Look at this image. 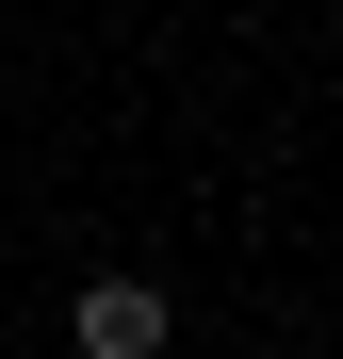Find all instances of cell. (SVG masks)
Segmentation results:
<instances>
[{
  "label": "cell",
  "instance_id": "6da1fadb",
  "mask_svg": "<svg viewBox=\"0 0 343 359\" xmlns=\"http://www.w3.org/2000/svg\"><path fill=\"white\" fill-rule=\"evenodd\" d=\"M66 343H82V359H163V294H147V278H98L82 311H66Z\"/></svg>",
  "mask_w": 343,
  "mask_h": 359
}]
</instances>
